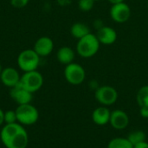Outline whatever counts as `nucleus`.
<instances>
[{
    "mask_svg": "<svg viewBox=\"0 0 148 148\" xmlns=\"http://www.w3.org/2000/svg\"><path fill=\"white\" fill-rule=\"evenodd\" d=\"M111 111L105 106L96 108L92 112V121L98 126H105L109 123Z\"/></svg>",
    "mask_w": 148,
    "mask_h": 148,
    "instance_id": "14",
    "label": "nucleus"
},
{
    "mask_svg": "<svg viewBox=\"0 0 148 148\" xmlns=\"http://www.w3.org/2000/svg\"><path fill=\"white\" fill-rule=\"evenodd\" d=\"M19 84L27 91L34 94L42 87L43 77L42 74L36 70L24 72V74L20 78Z\"/></svg>",
    "mask_w": 148,
    "mask_h": 148,
    "instance_id": "5",
    "label": "nucleus"
},
{
    "mask_svg": "<svg viewBox=\"0 0 148 148\" xmlns=\"http://www.w3.org/2000/svg\"><path fill=\"white\" fill-rule=\"evenodd\" d=\"M2 71H3V69H2V66L0 65V75H1V73H2Z\"/></svg>",
    "mask_w": 148,
    "mask_h": 148,
    "instance_id": "27",
    "label": "nucleus"
},
{
    "mask_svg": "<svg viewBox=\"0 0 148 148\" xmlns=\"http://www.w3.org/2000/svg\"><path fill=\"white\" fill-rule=\"evenodd\" d=\"M3 121L5 124H12L17 122V118H16V111L13 110H8L4 112L3 114Z\"/></svg>",
    "mask_w": 148,
    "mask_h": 148,
    "instance_id": "21",
    "label": "nucleus"
},
{
    "mask_svg": "<svg viewBox=\"0 0 148 148\" xmlns=\"http://www.w3.org/2000/svg\"><path fill=\"white\" fill-rule=\"evenodd\" d=\"M137 103L141 107H148V85L142 86L137 92L136 95Z\"/></svg>",
    "mask_w": 148,
    "mask_h": 148,
    "instance_id": "18",
    "label": "nucleus"
},
{
    "mask_svg": "<svg viewBox=\"0 0 148 148\" xmlns=\"http://www.w3.org/2000/svg\"><path fill=\"white\" fill-rule=\"evenodd\" d=\"M108 148H134V146L127 138L117 137L112 139L108 142Z\"/></svg>",
    "mask_w": 148,
    "mask_h": 148,
    "instance_id": "17",
    "label": "nucleus"
},
{
    "mask_svg": "<svg viewBox=\"0 0 148 148\" xmlns=\"http://www.w3.org/2000/svg\"><path fill=\"white\" fill-rule=\"evenodd\" d=\"M140 114L142 118H148V107H141L140 108Z\"/></svg>",
    "mask_w": 148,
    "mask_h": 148,
    "instance_id": "23",
    "label": "nucleus"
},
{
    "mask_svg": "<svg viewBox=\"0 0 148 148\" xmlns=\"http://www.w3.org/2000/svg\"><path fill=\"white\" fill-rule=\"evenodd\" d=\"M29 3V0H10V3L15 8H23Z\"/></svg>",
    "mask_w": 148,
    "mask_h": 148,
    "instance_id": "22",
    "label": "nucleus"
},
{
    "mask_svg": "<svg viewBox=\"0 0 148 148\" xmlns=\"http://www.w3.org/2000/svg\"><path fill=\"white\" fill-rule=\"evenodd\" d=\"M95 1H101V0H95Z\"/></svg>",
    "mask_w": 148,
    "mask_h": 148,
    "instance_id": "28",
    "label": "nucleus"
},
{
    "mask_svg": "<svg viewBox=\"0 0 148 148\" xmlns=\"http://www.w3.org/2000/svg\"><path fill=\"white\" fill-rule=\"evenodd\" d=\"M127 138L133 144L134 147L135 145L140 143V142H143V141H146L147 140L146 134H145L144 131H141V130H136V131L131 132Z\"/></svg>",
    "mask_w": 148,
    "mask_h": 148,
    "instance_id": "19",
    "label": "nucleus"
},
{
    "mask_svg": "<svg viewBox=\"0 0 148 148\" xmlns=\"http://www.w3.org/2000/svg\"><path fill=\"white\" fill-rule=\"evenodd\" d=\"M3 114H4V112L0 108V126L3 123H4V121H3Z\"/></svg>",
    "mask_w": 148,
    "mask_h": 148,
    "instance_id": "26",
    "label": "nucleus"
},
{
    "mask_svg": "<svg viewBox=\"0 0 148 148\" xmlns=\"http://www.w3.org/2000/svg\"><path fill=\"white\" fill-rule=\"evenodd\" d=\"M70 33L73 37L79 40V39L86 36L87 35H88L91 32H90L89 27L87 24H85L83 23H75L71 26Z\"/></svg>",
    "mask_w": 148,
    "mask_h": 148,
    "instance_id": "16",
    "label": "nucleus"
},
{
    "mask_svg": "<svg viewBox=\"0 0 148 148\" xmlns=\"http://www.w3.org/2000/svg\"><path fill=\"white\" fill-rule=\"evenodd\" d=\"M36 53L40 57L48 56L54 49V42L53 40L48 36H42L37 39L34 45L33 49Z\"/></svg>",
    "mask_w": 148,
    "mask_h": 148,
    "instance_id": "13",
    "label": "nucleus"
},
{
    "mask_svg": "<svg viewBox=\"0 0 148 148\" xmlns=\"http://www.w3.org/2000/svg\"><path fill=\"white\" fill-rule=\"evenodd\" d=\"M64 77L66 81L71 85H80L86 78V71L84 68L75 62L66 65L64 69Z\"/></svg>",
    "mask_w": 148,
    "mask_h": 148,
    "instance_id": "7",
    "label": "nucleus"
},
{
    "mask_svg": "<svg viewBox=\"0 0 148 148\" xmlns=\"http://www.w3.org/2000/svg\"><path fill=\"white\" fill-rule=\"evenodd\" d=\"M10 95L18 105L29 104L33 99V94L22 88L19 83L10 88Z\"/></svg>",
    "mask_w": 148,
    "mask_h": 148,
    "instance_id": "11",
    "label": "nucleus"
},
{
    "mask_svg": "<svg viewBox=\"0 0 148 148\" xmlns=\"http://www.w3.org/2000/svg\"><path fill=\"white\" fill-rule=\"evenodd\" d=\"M134 148H148V142L146 141H143V142H140L137 145H135Z\"/></svg>",
    "mask_w": 148,
    "mask_h": 148,
    "instance_id": "24",
    "label": "nucleus"
},
{
    "mask_svg": "<svg viewBox=\"0 0 148 148\" xmlns=\"http://www.w3.org/2000/svg\"><path fill=\"white\" fill-rule=\"evenodd\" d=\"M108 2L113 5V4H117V3H121L125 2V0H108Z\"/></svg>",
    "mask_w": 148,
    "mask_h": 148,
    "instance_id": "25",
    "label": "nucleus"
},
{
    "mask_svg": "<svg viewBox=\"0 0 148 148\" xmlns=\"http://www.w3.org/2000/svg\"><path fill=\"white\" fill-rule=\"evenodd\" d=\"M0 139L6 148H26L29 144L28 133L18 122L5 124L1 129Z\"/></svg>",
    "mask_w": 148,
    "mask_h": 148,
    "instance_id": "1",
    "label": "nucleus"
},
{
    "mask_svg": "<svg viewBox=\"0 0 148 148\" xmlns=\"http://www.w3.org/2000/svg\"><path fill=\"white\" fill-rule=\"evenodd\" d=\"M20 75L18 71L11 67H8L5 69H3V71L0 75V79L2 83L8 87V88H13L16 86L20 82Z\"/></svg>",
    "mask_w": 148,
    "mask_h": 148,
    "instance_id": "12",
    "label": "nucleus"
},
{
    "mask_svg": "<svg viewBox=\"0 0 148 148\" xmlns=\"http://www.w3.org/2000/svg\"><path fill=\"white\" fill-rule=\"evenodd\" d=\"M95 35L100 43L103 45H112L117 40V32L114 28L110 26L103 25L97 29Z\"/></svg>",
    "mask_w": 148,
    "mask_h": 148,
    "instance_id": "10",
    "label": "nucleus"
},
{
    "mask_svg": "<svg viewBox=\"0 0 148 148\" xmlns=\"http://www.w3.org/2000/svg\"><path fill=\"white\" fill-rule=\"evenodd\" d=\"M40 56L34 49H25L17 57V65L23 72L36 70L39 66Z\"/></svg>",
    "mask_w": 148,
    "mask_h": 148,
    "instance_id": "4",
    "label": "nucleus"
},
{
    "mask_svg": "<svg viewBox=\"0 0 148 148\" xmlns=\"http://www.w3.org/2000/svg\"><path fill=\"white\" fill-rule=\"evenodd\" d=\"M100 46L101 43L96 35L89 33L78 40L76 43V53L82 58H91L98 53Z\"/></svg>",
    "mask_w": 148,
    "mask_h": 148,
    "instance_id": "2",
    "label": "nucleus"
},
{
    "mask_svg": "<svg viewBox=\"0 0 148 148\" xmlns=\"http://www.w3.org/2000/svg\"><path fill=\"white\" fill-rule=\"evenodd\" d=\"M147 7H148V3H147Z\"/></svg>",
    "mask_w": 148,
    "mask_h": 148,
    "instance_id": "29",
    "label": "nucleus"
},
{
    "mask_svg": "<svg viewBox=\"0 0 148 148\" xmlns=\"http://www.w3.org/2000/svg\"><path fill=\"white\" fill-rule=\"evenodd\" d=\"M111 19L117 23H124L127 22L131 16V9L125 2L113 4L109 10Z\"/></svg>",
    "mask_w": 148,
    "mask_h": 148,
    "instance_id": "8",
    "label": "nucleus"
},
{
    "mask_svg": "<svg viewBox=\"0 0 148 148\" xmlns=\"http://www.w3.org/2000/svg\"><path fill=\"white\" fill-rule=\"evenodd\" d=\"M15 111L16 114L17 122L23 126H31L39 119L38 110L30 103L18 105Z\"/></svg>",
    "mask_w": 148,
    "mask_h": 148,
    "instance_id": "3",
    "label": "nucleus"
},
{
    "mask_svg": "<svg viewBox=\"0 0 148 148\" xmlns=\"http://www.w3.org/2000/svg\"><path fill=\"white\" fill-rule=\"evenodd\" d=\"M95 98L101 106L108 107L117 101L118 92L109 85L99 86L95 91Z\"/></svg>",
    "mask_w": 148,
    "mask_h": 148,
    "instance_id": "6",
    "label": "nucleus"
},
{
    "mask_svg": "<svg viewBox=\"0 0 148 148\" xmlns=\"http://www.w3.org/2000/svg\"><path fill=\"white\" fill-rule=\"evenodd\" d=\"M75 57V53L74 49L68 46H63L60 48L56 53V58L58 62L65 66L74 62Z\"/></svg>",
    "mask_w": 148,
    "mask_h": 148,
    "instance_id": "15",
    "label": "nucleus"
},
{
    "mask_svg": "<svg viewBox=\"0 0 148 148\" xmlns=\"http://www.w3.org/2000/svg\"><path fill=\"white\" fill-rule=\"evenodd\" d=\"M95 0H79L78 7L82 11H90L95 5Z\"/></svg>",
    "mask_w": 148,
    "mask_h": 148,
    "instance_id": "20",
    "label": "nucleus"
},
{
    "mask_svg": "<svg viewBox=\"0 0 148 148\" xmlns=\"http://www.w3.org/2000/svg\"><path fill=\"white\" fill-rule=\"evenodd\" d=\"M128 114L121 109H116L111 112L109 124L115 130H124L129 125Z\"/></svg>",
    "mask_w": 148,
    "mask_h": 148,
    "instance_id": "9",
    "label": "nucleus"
}]
</instances>
